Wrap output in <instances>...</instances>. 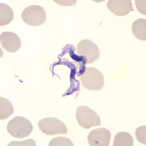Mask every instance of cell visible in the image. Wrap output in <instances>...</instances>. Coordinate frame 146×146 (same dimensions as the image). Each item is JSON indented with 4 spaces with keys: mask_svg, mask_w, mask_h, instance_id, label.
I'll list each match as a JSON object with an SVG mask.
<instances>
[{
    "mask_svg": "<svg viewBox=\"0 0 146 146\" xmlns=\"http://www.w3.org/2000/svg\"><path fill=\"white\" fill-rule=\"evenodd\" d=\"M82 86L90 91L102 89L104 85V77L100 70L94 67H86L80 78Z\"/></svg>",
    "mask_w": 146,
    "mask_h": 146,
    "instance_id": "1",
    "label": "cell"
},
{
    "mask_svg": "<svg viewBox=\"0 0 146 146\" xmlns=\"http://www.w3.org/2000/svg\"><path fill=\"white\" fill-rule=\"evenodd\" d=\"M33 127L31 122L23 116H16L9 122L7 131L12 136L23 138L31 133Z\"/></svg>",
    "mask_w": 146,
    "mask_h": 146,
    "instance_id": "2",
    "label": "cell"
},
{
    "mask_svg": "<svg viewBox=\"0 0 146 146\" xmlns=\"http://www.w3.org/2000/svg\"><path fill=\"white\" fill-rule=\"evenodd\" d=\"M76 121L84 129H90L101 125V119L98 114L88 107L78 106L76 111Z\"/></svg>",
    "mask_w": 146,
    "mask_h": 146,
    "instance_id": "3",
    "label": "cell"
},
{
    "mask_svg": "<svg viewBox=\"0 0 146 146\" xmlns=\"http://www.w3.org/2000/svg\"><path fill=\"white\" fill-rule=\"evenodd\" d=\"M22 19L27 25L31 27H40L46 20V13L43 7L32 5L25 8L21 15Z\"/></svg>",
    "mask_w": 146,
    "mask_h": 146,
    "instance_id": "4",
    "label": "cell"
},
{
    "mask_svg": "<svg viewBox=\"0 0 146 146\" xmlns=\"http://www.w3.org/2000/svg\"><path fill=\"white\" fill-rule=\"evenodd\" d=\"M38 128L47 135H66L67 129L62 121L55 117H46L40 120L38 123Z\"/></svg>",
    "mask_w": 146,
    "mask_h": 146,
    "instance_id": "5",
    "label": "cell"
},
{
    "mask_svg": "<svg viewBox=\"0 0 146 146\" xmlns=\"http://www.w3.org/2000/svg\"><path fill=\"white\" fill-rule=\"evenodd\" d=\"M76 55L86 57L87 64L96 62L100 58V53L98 47L93 41L88 39L78 42L76 50Z\"/></svg>",
    "mask_w": 146,
    "mask_h": 146,
    "instance_id": "6",
    "label": "cell"
},
{
    "mask_svg": "<svg viewBox=\"0 0 146 146\" xmlns=\"http://www.w3.org/2000/svg\"><path fill=\"white\" fill-rule=\"evenodd\" d=\"M111 133L106 128H98L89 133L87 140L91 146H109Z\"/></svg>",
    "mask_w": 146,
    "mask_h": 146,
    "instance_id": "7",
    "label": "cell"
},
{
    "mask_svg": "<svg viewBox=\"0 0 146 146\" xmlns=\"http://www.w3.org/2000/svg\"><path fill=\"white\" fill-rule=\"evenodd\" d=\"M0 42L5 50L12 53L18 51L22 45L20 37L12 32H4L1 33Z\"/></svg>",
    "mask_w": 146,
    "mask_h": 146,
    "instance_id": "8",
    "label": "cell"
},
{
    "mask_svg": "<svg viewBox=\"0 0 146 146\" xmlns=\"http://www.w3.org/2000/svg\"><path fill=\"white\" fill-rule=\"evenodd\" d=\"M110 11L117 16H124L133 10L131 0H110L107 3Z\"/></svg>",
    "mask_w": 146,
    "mask_h": 146,
    "instance_id": "9",
    "label": "cell"
},
{
    "mask_svg": "<svg viewBox=\"0 0 146 146\" xmlns=\"http://www.w3.org/2000/svg\"><path fill=\"white\" fill-rule=\"evenodd\" d=\"M133 34L140 40H146V20L140 18L135 20L131 27Z\"/></svg>",
    "mask_w": 146,
    "mask_h": 146,
    "instance_id": "10",
    "label": "cell"
},
{
    "mask_svg": "<svg viewBox=\"0 0 146 146\" xmlns=\"http://www.w3.org/2000/svg\"><path fill=\"white\" fill-rule=\"evenodd\" d=\"M65 48L68 50V51H63L62 53H69L72 58L77 62L78 63L79 67V72L77 73V76H81L84 72L86 69V64H87V60L86 57L83 56H78L74 53L75 48L72 45H67Z\"/></svg>",
    "mask_w": 146,
    "mask_h": 146,
    "instance_id": "11",
    "label": "cell"
},
{
    "mask_svg": "<svg viewBox=\"0 0 146 146\" xmlns=\"http://www.w3.org/2000/svg\"><path fill=\"white\" fill-rule=\"evenodd\" d=\"M13 19L14 13L11 8L5 3H0V25H9Z\"/></svg>",
    "mask_w": 146,
    "mask_h": 146,
    "instance_id": "12",
    "label": "cell"
},
{
    "mask_svg": "<svg viewBox=\"0 0 146 146\" xmlns=\"http://www.w3.org/2000/svg\"><path fill=\"white\" fill-rule=\"evenodd\" d=\"M133 139L129 133L126 132H119L115 135L113 146H133Z\"/></svg>",
    "mask_w": 146,
    "mask_h": 146,
    "instance_id": "13",
    "label": "cell"
},
{
    "mask_svg": "<svg viewBox=\"0 0 146 146\" xmlns=\"http://www.w3.org/2000/svg\"><path fill=\"white\" fill-rule=\"evenodd\" d=\"M14 113L13 107L9 100L0 98V120L6 119Z\"/></svg>",
    "mask_w": 146,
    "mask_h": 146,
    "instance_id": "14",
    "label": "cell"
},
{
    "mask_svg": "<svg viewBox=\"0 0 146 146\" xmlns=\"http://www.w3.org/2000/svg\"><path fill=\"white\" fill-rule=\"evenodd\" d=\"M48 145L49 146H74V144L68 138L58 137L53 138L50 141Z\"/></svg>",
    "mask_w": 146,
    "mask_h": 146,
    "instance_id": "15",
    "label": "cell"
},
{
    "mask_svg": "<svg viewBox=\"0 0 146 146\" xmlns=\"http://www.w3.org/2000/svg\"><path fill=\"white\" fill-rule=\"evenodd\" d=\"M135 136L137 141L141 143L146 145V126H141L138 127L136 129L135 132Z\"/></svg>",
    "mask_w": 146,
    "mask_h": 146,
    "instance_id": "16",
    "label": "cell"
},
{
    "mask_svg": "<svg viewBox=\"0 0 146 146\" xmlns=\"http://www.w3.org/2000/svg\"><path fill=\"white\" fill-rule=\"evenodd\" d=\"M36 145V142L34 140L32 139H28L27 140L23 141H12L9 143L8 146H35Z\"/></svg>",
    "mask_w": 146,
    "mask_h": 146,
    "instance_id": "17",
    "label": "cell"
},
{
    "mask_svg": "<svg viewBox=\"0 0 146 146\" xmlns=\"http://www.w3.org/2000/svg\"><path fill=\"white\" fill-rule=\"evenodd\" d=\"M146 0L135 1L136 8L138 11L143 15H146Z\"/></svg>",
    "mask_w": 146,
    "mask_h": 146,
    "instance_id": "18",
    "label": "cell"
}]
</instances>
